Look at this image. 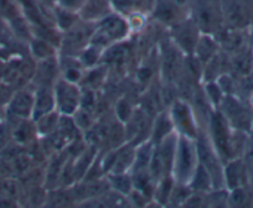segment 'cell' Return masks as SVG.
Wrapping results in <instances>:
<instances>
[{
	"instance_id": "obj_1",
	"label": "cell",
	"mask_w": 253,
	"mask_h": 208,
	"mask_svg": "<svg viewBox=\"0 0 253 208\" xmlns=\"http://www.w3.org/2000/svg\"><path fill=\"white\" fill-rule=\"evenodd\" d=\"M206 132L223 165L232 159L242 158L251 135L231 127L218 109L211 113Z\"/></svg>"
},
{
	"instance_id": "obj_2",
	"label": "cell",
	"mask_w": 253,
	"mask_h": 208,
	"mask_svg": "<svg viewBox=\"0 0 253 208\" xmlns=\"http://www.w3.org/2000/svg\"><path fill=\"white\" fill-rule=\"evenodd\" d=\"M130 33V24L122 14L113 11L97 23L91 43L106 51L126 40Z\"/></svg>"
},
{
	"instance_id": "obj_3",
	"label": "cell",
	"mask_w": 253,
	"mask_h": 208,
	"mask_svg": "<svg viewBox=\"0 0 253 208\" xmlns=\"http://www.w3.org/2000/svg\"><path fill=\"white\" fill-rule=\"evenodd\" d=\"M199 166L196 140L177 135L171 176L175 182L189 185Z\"/></svg>"
},
{
	"instance_id": "obj_4",
	"label": "cell",
	"mask_w": 253,
	"mask_h": 208,
	"mask_svg": "<svg viewBox=\"0 0 253 208\" xmlns=\"http://www.w3.org/2000/svg\"><path fill=\"white\" fill-rule=\"evenodd\" d=\"M228 124L241 132L253 133V108L238 96L227 94L217 108Z\"/></svg>"
},
{
	"instance_id": "obj_5",
	"label": "cell",
	"mask_w": 253,
	"mask_h": 208,
	"mask_svg": "<svg viewBox=\"0 0 253 208\" xmlns=\"http://www.w3.org/2000/svg\"><path fill=\"white\" fill-rule=\"evenodd\" d=\"M97 23L93 21L80 20L69 30L63 31L61 36L60 48L62 56L77 57L82 51L91 43L92 35L96 30Z\"/></svg>"
},
{
	"instance_id": "obj_6",
	"label": "cell",
	"mask_w": 253,
	"mask_h": 208,
	"mask_svg": "<svg viewBox=\"0 0 253 208\" xmlns=\"http://www.w3.org/2000/svg\"><path fill=\"white\" fill-rule=\"evenodd\" d=\"M169 115L171 119L174 132L181 137L196 139L201 127L193 105L182 98H176L171 102L169 108Z\"/></svg>"
},
{
	"instance_id": "obj_7",
	"label": "cell",
	"mask_w": 253,
	"mask_h": 208,
	"mask_svg": "<svg viewBox=\"0 0 253 208\" xmlns=\"http://www.w3.org/2000/svg\"><path fill=\"white\" fill-rule=\"evenodd\" d=\"M193 19L201 33L215 36L225 28L221 0H194Z\"/></svg>"
},
{
	"instance_id": "obj_8",
	"label": "cell",
	"mask_w": 253,
	"mask_h": 208,
	"mask_svg": "<svg viewBox=\"0 0 253 208\" xmlns=\"http://www.w3.org/2000/svg\"><path fill=\"white\" fill-rule=\"evenodd\" d=\"M196 149H198L199 164L206 169L212 180L213 188H223V163L210 141L208 132L201 128L196 138Z\"/></svg>"
},
{
	"instance_id": "obj_9",
	"label": "cell",
	"mask_w": 253,
	"mask_h": 208,
	"mask_svg": "<svg viewBox=\"0 0 253 208\" xmlns=\"http://www.w3.org/2000/svg\"><path fill=\"white\" fill-rule=\"evenodd\" d=\"M194 0H155L152 15L155 21L170 28L193 16Z\"/></svg>"
},
{
	"instance_id": "obj_10",
	"label": "cell",
	"mask_w": 253,
	"mask_h": 208,
	"mask_svg": "<svg viewBox=\"0 0 253 208\" xmlns=\"http://www.w3.org/2000/svg\"><path fill=\"white\" fill-rule=\"evenodd\" d=\"M221 4L226 28L250 30L253 25V0H221Z\"/></svg>"
},
{
	"instance_id": "obj_11",
	"label": "cell",
	"mask_w": 253,
	"mask_h": 208,
	"mask_svg": "<svg viewBox=\"0 0 253 208\" xmlns=\"http://www.w3.org/2000/svg\"><path fill=\"white\" fill-rule=\"evenodd\" d=\"M56 110L62 115H74L81 107L82 88L79 83L60 78L53 84Z\"/></svg>"
},
{
	"instance_id": "obj_12",
	"label": "cell",
	"mask_w": 253,
	"mask_h": 208,
	"mask_svg": "<svg viewBox=\"0 0 253 208\" xmlns=\"http://www.w3.org/2000/svg\"><path fill=\"white\" fill-rule=\"evenodd\" d=\"M201 30L193 16L169 28V37L185 56L194 54L195 46L201 35Z\"/></svg>"
},
{
	"instance_id": "obj_13",
	"label": "cell",
	"mask_w": 253,
	"mask_h": 208,
	"mask_svg": "<svg viewBox=\"0 0 253 208\" xmlns=\"http://www.w3.org/2000/svg\"><path fill=\"white\" fill-rule=\"evenodd\" d=\"M34 96L33 91L23 89L18 91L8 102L6 114L11 119H31L34 110Z\"/></svg>"
},
{
	"instance_id": "obj_14",
	"label": "cell",
	"mask_w": 253,
	"mask_h": 208,
	"mask_svg": "<svg viewBox=\"0 0 253 208\" xmlns=\"http://www.w3.org/2000/svg\"><path fill=\"white\" fill-rule=\"evenodd\" d=\"M223 183L228 191L250 186L247 169L242 158L232 159L223 165Z\"/></svg>"
},
{
	"instance_id": "obj_15",
	"label": "cell",
	"mask_w": 253,
	"mask_h": 208,
	"mask_svg": "<svg viewBox=\"0 0 253 208\" xmlns=\"http://www.w3.org/2000/svg\"><path fill=\"white\" fill-rule=\"evenodd\" d=\"M34 96H35V99H34V110L33 118H31L34 122L42 115L56 110L53 87H36V89L34 91Z\"/></svg>"
},
{
	"instance_id": "obj_16",
	"label": "cell",
	"mask_w": 253,
	"mask_h": 208,
	"mask_svg": "<svg viewBox=\"0 0 253 208\" xmlns=\"http://www.w3.org/2000/svg\"><path fill=\"white\" fill-rule=\"evenodd\" d=\"M113 11L112 0H87L80 10L79 15L82 20L98 23Z\"/></svg>"
},
{
	"instance_id": "obj_17",
	"label": "cell",
	"mask_w": 253,
	"mask_h": 208,
	"mask_svg": "<svg viewBox=\"0 0 253 208\" xmlns=\"http://www.w3.org/2000/svg\"><path fill=\"white\" fill-rule=\"evenodd\" d=\"M155 0H112L114 11L126 16H137L145 11L152 13Z\"/></svg>"
},
{
	"instance_id": "obj_18",
	"label": "cell",
	"mask_w": 253,
	"mask_h": 208,
	"mask_svg": "<svg viewBox=\"0 0 253 208\" xmlns=\"http://www.w3.org/2000/svg\"><path fill=\"white\" fill-rule=\"evenodd\" d=\"M221 50L220 43L216 40V37L210 34H201L200 37H199L198 43L195 46V50H194V56L199 60V61L204 65L208 61H210L218 51Z\"/></svg>"
},
{
	"instance_id": "obj_19",
	"label": "cell",
	"mask_w": 253,
	"mask_h": 208,
	"mask_svg": "<svg viewBox=\"0 0 253 208\" xmlns=\"http://www.w3.org/2000/svg\"><path fill=\"white\" fill-rule=\"evenodd\" d=\"M171 133H174V127H172L171 119L168 110H163V112L158 113L157 117L153 119L152 132H150V141L153 144H158L165 138L169 137Z\"/></svg>"
},
{
	"instance_id": "obj_20",
	"label": "cell",
	"mask_w": 253,
	"mask_h": 208,
	"mask_svg": "<svg viewBox=\"0 0 253 208\" xmlns=\"http://www.w3.org/2000/svg\"><path fill=\"white\" fill-rule=\"evenodd\" d=\"M107 180H108L109 187H111L112 191L117 192L118 195L126 196L132 192L133 187V180L130 173H109V175H106Z\"/></svg>"
},
{
	"instance_id": "obj_21",
	"label": "cell",
	"mask_w": 253,
	"mask_h": 208,
	"mask_svg": "<svg viewBox=\"0 0 253 208\" xmlns=\"http://www.w3.org/2000/svg\"><path fill=\"white\" fill-rule=\"evenodd\" d=\"M61 114L57 110H52V112L47 113V114L42 115L39 119L35 120V127L38 135L40 138H45L47 135L53 134L57 130L58 123H60Z\"/></svg>"
},
{
	"instance_id": "obj_22",
	"label": "cell",
	"mask_w": 253,
	"mask_h": 208,
	"mask_svg": "<svg viewBox=\"0 0 253 208\" xmlns=\"http://www.w3.org/2000/svg\"><path fill=\"white\" fill-rule=\"evenodd\" d=\"M231 207H247L253 206V188L250 186L228 191V203Z\"/></svg>"
},
{
	"instance_id": "obj_23",
	"label": "cell",
	"mask_w": 253,
	"mask_h": 208,
	"mask_svg": "<svg viewBox=\"0 0 253 208\" xmlns=\"http://www.w3.org/2000/svg\"><path fill=\"white\" fill-rule=\"evenodd\" d=\"M189 187L196 192H209V191L213 190V183L210 173L200 164H199L191 181L189 182Z\"/></svg>"
},
{
	"instance_id": "obj_24",
	"label": "cell",
	"mask_w": 253,
	"mask_h": 208,
	"mask_svg": "<svg viewBox=\"0 0 253 208\" xmlns=\"http://www.w3.org/2000/svg\"><path fill=\"white\" fill-rule=\"evenodd\" d=\"M175 185V180L172 176H165L162 180L157 182L154 190V196H153V201L159 206H168L170 198V193H171L172 187Z\"/></svg>"
},
{
	"instance_id": "obj_25",
	"label": "cell",
	"mask_w": 253,
	"mask_h": 208,
	"mask_svg": "<svg viewBox=\"0 0 253 208\" xmlns=\"http://www.w3.org/2000/svg\"><path fill=\"white\" fill-rule=\"evenodd\" d=\"M31 54L34 55L38 61H42V60L50 59V57L56 56L55 45H52L48 41L43 40V38H34L30 42Z\"/></svg>"
},
{
	"instance_id": "obj_26",
	"label": "cell",
	"mask_w": 253,
	"mask_h": 208,
	"mask_svg": "<svg viewBox=\"0 0 253 208\" xmlns=\"http://www.w3.org/2000/svg\"><path fill=\"white\" fill-rule=\"evenodd\" d=\"M204 93H205L206 98L210 102V104L212 105L213 109H217L218 105L222 102L223 97L226 96L223 93V91L221 89V87L218 86V83L216 81H210V82H204Z\"/></svg>"
},
{
	"instance_id": "obj_27",
	"label": "cell",
	"mask_w": 253,
	"mask_h": 208,
	"mask_svg": "<svg viewBox=\"0 0 253 208\" xmlns=\"http://www.w3.org/2000/svg\"><path fill=\"white\" fill-rule=\"evenodd\" d=\"M191 192H193V190L189 187V185L175 182L171 193H170L168 206H184L189 196L191 195Z\"/></svg>"
},
{
	"instance_id": "obj_28",
	"label": "cell",
	"mask_w": 253,
	"mask_h": 208,
	"mask_svg": "<svg viewBox=\"0 0 253 208\" xmlns=\"http://www.w3.org/2000/svg\"><path fill=\"white\" fill-rule=\"evenodd\" d=\"M135 109H133L132 104L129 102L126 101V99H119L118 103L116 104V118L121 124H126L128 120L130 119V117L133 115Z\"/></svg>"
},
{
	"instance_id": "obj_29",
	"label": "cell",
	"mask_w": 253,
	"mask_h": 208,
	"mask_svg": "<svg viewBox=\"0 0 253 208\" xmlns=\"http://www.w3.org/2000/svg\"><path fill=\"white\" fill-rule=\"evenodd\" d=\"M86 1L87 0H55V5L79 14Z\"/></svg>"
},
{
	"instance_id": "obj_30",
	"label": "cell",
	"mask_w": 253,
	"mask_h": 208,
	"mask_svg": "<svg viewBox=\"0 0 253 208\" xmlns=\"http://www.w3.org/2000/svg\"><path fill=\"white\" fill-rule=\"evenodd\" d=\"M248 103H250L251 107L253 108V92H252V94L250 96V98H248Z\"/></svg>"
}]
</instances>
